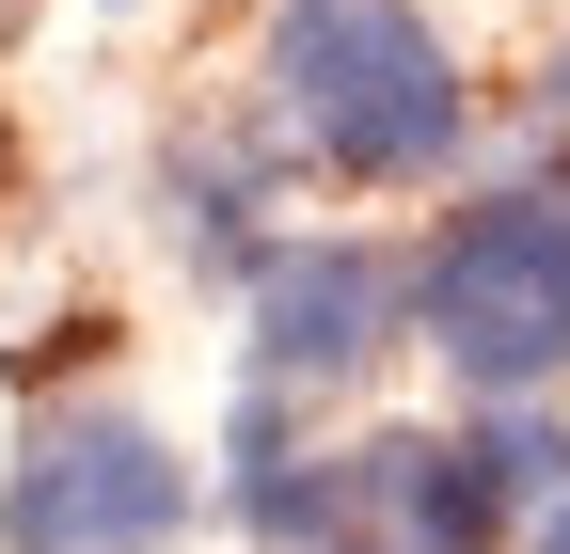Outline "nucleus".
I'll return each mask as SVG.
<instances>
[{
  "label": "nucleus",
  "instance_id": "6",
  "mask_svg": "<svg viewBox=\"0 0 570 554\" xmlns=\"http://www.w3.org/2000/svg\"><path fill=\"white\" fill-rule=\"evenodd\" d=\"M539 111H554V127H570V32H554V63H539Z\"/></svg>",
  "mask_w": 570,
  "mask_h": 554
},
{
  "label": "nucleus",
  "instance_id": "3",
  "mask_svg": "<svg viewBox=\"0 0 570 554\" xmlns=\"http://www.w3.org/2000/svg\"><path fill=\"white\" fill-rule=\"evenodd\" d=\"M190 459L142 412H48L0 475V538L17 554H175L190 538Z\"/></svg>",
  "mask_w": 570,
  "mask_h": 554
},
{
  "label": "nucleus",
  "instance_id": "1",
  "mask_svg": "<svg viewBox=\"0 0 570 554\" xmlns=\"http://www.w3.org/2000/svg\"><path fill=\"white\" fill-rule=\"evenodd\" d=\"M269 111L302 127V159H333L348 190H412L460 159V48L412 0H269Z\"/></svg>",
  "mask_w": 570,
  "mask_h": 554
},
{
  "label": "nucleus",
  "instance_id": "4",
  "mask_svg": "<svg viewBox=\"0 0 570 554\" xmlns=\"http://www.w3.org/2000/svg\"><path fill=\"white\" fill-rule=\"evenodd\" d=\"M396 254L365 238H269L254 254V380L269 396H348L381 349H396Z\"/></svg>",
  "mask_w": 570,
  "mask_h": 554
},
{
  "label": "nucleus",
  "instance_id": "5",
  "mask_svg": "<svg viewBox=\"0 0 570 554\" xmlns=\"http://www.w3.org/2000/svg\"><path fill=\"white\" fill-rule=\"evenodd\" d=\"M348 459H365V554H491L523 523L508 492H491L475 428H365Z\"/></svg>",
  "mask_w": 570,
  "mask_h": 554
},
{
  "label": "nucleus",
  "instance_id": "2",
  "mask_svg": "<svg viewBox=\"0 0 570 554\" xmlns=\"http://www.w3.org/2000/svg\"><path fill=\"white\" fill-rule=\"evenodd\" d=\"M412 333L460 365V396H554L570 380V190H475L412 254Z\"/></svg>",
  "mask_w": 570,
  "mask_h": 554
},
{
  "label": "nucleus",
  "instance_id": "7",
  "mask_svg": "<svg viewBox=\"0 0 570 554\" xmlns=\"http://www.w3.org/2000/svg\"><path fill=\"white\" fill-rule=\"evenodd\" d=\"M523 554H570V492H554V507H539V538H523Z\"/></svg>",
  "mask_w": 570,
  "mask_h": 554
}]
</instances>
